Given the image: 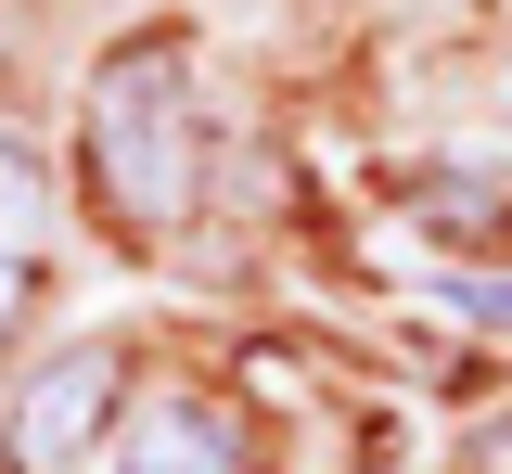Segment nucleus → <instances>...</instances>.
<instances>
[{"instance_id": "nucleus-2", "label": "nucleus", "mask_w": 512, "mask_h": 474, "mask_svg": "<svg viewBox=\"0 0 512 474\" xmlns=\"http://www.w3.org/2000/svg\"><path fill=\"white\" fill-rule=\"evenodd\" d=\"M128 423V359L116 346H64L52 372H26V398L0 423V462L13 474H90V449H116Z\"/></svg>"}, {"instance_id": "nucleus-1", "label": "nucleus", "mask_w": 512, "mask_h": 474, "mask_svg": "<svg viewBox=\"0 0 512 474\" xmlns=\"http://www.w3.org/2000/svg\"><path fill=\"white\" fill-rule=\"evenodd\" d=\"M90 180H103V205L141 244L192 218V193H205V116H192V65L167 39H128L103 65V90H90Z\"/></svg>"}, {"instance_id": "nucleus-5", "label": "nucleus", "mask_w": 512, "mask_h": 474, "mask_svg": "<svg viewBox=\"0 0 512 474\" xmlns=\"http://www.w3.org/2000/svg\"><path fill=\"white\" fill-rule=\"evenodd\" d=\"M13 321H26V270L0 257V346H13Z\"/></svg>"}, {"instance_id": "nucleus-3", "label": "nucleus", "mask_w": 512, "mask_h": 474, "mask_svg": "<svg viewBox=\"0 0 512 474\" xmlns=\"http://www.w3.org/2000/svg\"><path fill=\"white\" fill-rule=\"evenodd\" d=\"M116 449H128V474H244V423L192 385H167V398H128Z\"/></svg>"}, {"instance_id": "nucleus-4", "label": "nucleus", "mask_w": 512, "mask_h": 474, "mask_svg": "<svg viewBox=\"0 0 512 474\" xmlns=\"http://www.w3.org/2000/svg\"><path fill=\"white\" fill-rule=\"evenodd\" d=\"M52 231H64V205H52V167H39L26 141L0 129V257L26 270V257H52Z\"/></svg>"}]
</instances>
